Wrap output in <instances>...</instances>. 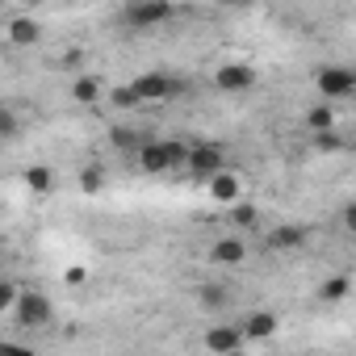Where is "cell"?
Returning a JSON list of instances; mask_svg holds the SVG:
<instances>
[{"instance_id":"obj_17","label":"cell","mask_w":356,"mask_h":356,"mask_svg":"<svg viewBox=\"0 0 356 356\" xmlns=\"http://www.w3.org/2000/svg\"><path fill=\"white\" fill-rule=\"evenodd\" d=\"M306 126L318 134V130H335V109L331 105H314L310 113H306Z\"/></svg>"},{"instance_id":"obj_8","label":"cell","mask_w":356,"mask_h":356,"mask_svg":"<svg viewBox=\"0 0 356 356\" xmlns=\"http://www.w3.org/2000/svg\"><path fill=\"white\" fill-rule=\"evenodd\" d=\"M214 84L222 92H248V88H256V67H248V63H222L214 72Z\"/></svg>"},{"instance_id":"obj_1","label":"cell","mask_w":356,"mask_h":356,"mask_svg":"<svg viewBox=\"0 0 356 356\" xmlns=\"http://www.w3.org/2000/svg\"><path fill=\"white\" fill-rule=\"evenodd\" d=\"M9 314L17 318V327L38 331V327H47V323L55 318V306H51V298H47V293H38V289H17V298H13V310H9Z\"/></svg>"},{"instance_id":"obj_5","label":"cell","mask_w":356,"mask_h":356,"mask_svg":"<svg viewBox=\"0 0 356 356\" xmlns=\"http://www.w3.org/2000/svg\"><path fill=\"white\" fill-rule=\"evenodd\" d=\"M185 168H189V176H214L222 163H227V155H222V147L218 143H197V147H185V159H181Z\"/></svg>"},{"instance_id":"obj_12","label":"cell","mask_w":356,"mask_h":356,"mask_svg":"<svg viewBox=\"0 0 356 356\" xmlns=\"http://www.w3.org/2000/svg\"><path fill=\"white\" fill-rule=\"evenodd\" d=\"M22 189H30L34 197H47V193H55V172H51V168H42V163L26 168V172H22Z\"/></svg>"},{"instance_id":"obj_21","label":"cell","mask_w":356,"mask_h":356,"mask_svg":"<svg viewBox=\"0 0 356 356\" xmlns=\"http://www.w3.org/2000/svg\"><path fill=\"white\" fill-rule=\"evenodd\" d=\"M109 101H113V109H138V97H134V88H130V84L113 88V92H109Z\"/></svg>"},{"instance_id":"obj_26","label":"cell","mask_w":356,"mask_h":356,"mask_svg":"<svg viewBox=\"0 0 356 356\" xmlns=\"http://www.w3.org/2000/svg\"><path fill=\"white\" fill-rule=\"evenodd\" d=\"M84 277H88V273H84V268H67V285H80V281H84Z\"/></svg>"},{"instance_id":"obj_16","label":"cell","mask_w":356,"mask_h":356,"mask_svg":"<svg viewBox=\"0 0 356 356\" xmlns=\"http://www.w3.org/2000/svg\"><path fill=\"white\" fill-rule=\"evenodd\" d=\"M197 302H202L206 310L222 314V310L231 306V293H227V285H202V289H197Z\"/></svg>"},{"instance_id":"obj_13","label":"cell","mask_w":356,"mask_h":356,"mask_svg":"<svg viewBox=\"0 0 356 356\" xmlns=\"http://www.w3.org/2000/svg\"><path fill=\"white\" fill-rule=\"evenodd\" d=\"M9 42L13 47H34L38 38H42V30H38V22H30V17H17V22H9Z\"/></svg>"},{"instance_id":"obj_25","label":"cell","mask_w":356,"mask_h":356,"mask_svg":"<svg viewBox=\"0 0 356 356\" xmlns=\"http://www.w3.org/2000/svg\"><path fill=\"white\" fill-rule=\"evenodd\" d=\"M314 147H318V151H339V138H335L331 130H318V134H314Z\"/></svg>"},{"instance_id":"obj_15","label":"cell","mask_w":356,"mask_h":356,"mask_svg":"<svg viewBox=\"0 0 356 356\" xmlns=\"http://www.w3.org/2000/svg\"><path fill=\"white\" fill-rule=\"evenodd\" d=\"M72 97H76L80 105H97V101L105 97V84H101L97 76H76V84H72Z\"/></svg>"},{"instance_id":"obj_6","label":"cell","mask_w":356,"mask_h":356,"mask_svg":"<svg viewBox=\"0 0 356 356\" xmlns=\"http://www.w3.org/2000/svg\"><path fill=\"white\" fill-rule=\"evenodd\" d=\"M206 185H210V197L218 202V206H231V202H243V176L239 172H231L227 163L214 172V176H206Z\"/></svg>"},{"instance_id":"obj_11","label":"cell","mask_w":356,"mask_h":356,"mask_svg":"<svg viewBox=\"0 0 356 356\" xmlns=\"http://www.w3.org/2000/svg\"><path fill=\"white\" fill-rule=\"evenodd\" d=\"M210 260L222 264V268H235V264L248 260V243H243V239H218V243L210 248Z\"/></svg>"},{"instance_id":"obj_22","label":"cell","mask_w":356,"mask_h":356,"mask_svg":"<svg viewBox=\"0 0 356 356\" xmlns=\"http://www.w3.org/2000/svg\"><path fill=\"white\" fill-rule=\"evenodd\" d=\"M235 210H231V218L239 222V227H260V210L256 206H239V202H231Z\"/></svg>"},{"instance_id":"obj_9","label":"cell","mask_w":356,"mask_h":356,"mask_svg":"<svg viewBox=\"0 0 356 356\" xmlns=\"http://www.w3.org/2000/svg\"><path fill=\"white\" fill-rule=\"evenodd\" d=\"M202 343L210 352H239L243 348V331H239V323H214Z\"/></svg>"},{"instance_id":"obj_10","label":"cell","mask_w":356,"mask_h":356,"mask_svg":"<svg viewBox=\"0 0 356 356\" xmlns=\"http://www.w3.org/2000/svg\"><path fill=\"white\" fill-rule=\"evenodd\" d=\"M277 314H268V310H252L243 323H239V331H243V339H273L277 335Z\"/></svg>"},{"instance_id":"obj_18","label":"cell","mask_w":356,"mask_h":356,"mask_svg":"<svg viewBox=\"0 0 356 356\" xmlns=\"http://www.w3.org/2000/svg\"><path fill=\"white\" fill-rule=\"evenodd\" d=\"M348 289H352V281H348V277H327V281H323V289H318V298H323V302H343V298H348Z\"/></svg>"},{"instance_id":"obj_19","label":"cell","mask_w":356,"mask_h":356,"mask_svg":"<svg viewBox=\"0 0 356 356\" xmlns=\"http://www.w3.org/2000/svg\"><path fill=\"white\" fill-rule=\"evenodd\" d=\"M80 189H84V193H101V189H105V168H101V163H92V168L80 172Z\"/></svg>"},{"instance_id":"obj_24","label":"cell","mask_w":356,"mask_h":356,"mask_svg":"<svg viewBox=\"0 0 356 356\" xmlns=\"http://www.w3.org/2000/svg\"><path fill=\"white\" fill-rule=\"evenodd\" d=\"M13 298H17V285L13 281H0V314L13 310Z\"/></svg>"},{"instance_id":"obj_27","label":"cell","mask_w":356,"mask_h":356,"mask_svg":"<svg viewBox=\"0 0 356 356\" xmlns=\"http://www.w3.org/2000/svg\"><path fill=\"white\" fill-rule=\"evenodd\" d=\"M214 5H243V0H214Z\"/></svg>"},{"instance_id":"obj_28","label":"cell","mask_w":356,"mask_h":356,"mask_svg":"<svg viewBox=\"0 0 356 356\" xmlns=\"http://www.w3.org/2000/svg\"><path fill=\"white\" fill-rule=\"evenodd\" d=\"M30 5H34V0H30Z\"/></svg>"},{"instance_id":"obj_4","label":"cell","mask_w":356,"mask_h":356,"mask_svg":"<svg viewBox=\"0 0 356 356\" xmlns=\"http://www.w3.org/2000/svg\"><path fill=\"white\" fill-rule=\"evenodd\" d=\"M130 88H134L138 105H159V101H172L176 92H181V84H176L172 76H163V72H143L138 80H130Z\"/></svg>"},{"instance_id":"obj_3","label":"cell","mask_w":356,"mask_h":356,"mask_svg":"<svg viewBox=\"0 0 356 356\" xmlns=\"http://www.w3.org/2000/svg\"><path fill=\"white\" fill-rule=\"evenodd\" d=\"M122 22L130 30H155V26L172 22V0H134V5L122 13Z\"/></svg>"},{"instance_id":"obj_14","label":"cell","mask_w":356,"mask_h":356,"mask_svg":"<svg viewBox=\"0 0 356 356\" xmlns=\"http://www.w3.org/2000/svg\"><path fill=\"white\" fill-rule=\"evenodd\" d=\"M306 243V231L302 227H277L273 235H268V248L273 252H298Z\"/></svg>"},{"instance_id":"obj_20","label":"cell","mask_w":356,"mask_h":356,"mask_svg":"<svg viewBox=\"0 0 356 356\" xmlns=\"http://www.w3.org/2000/svg\"><path fill=\"white\" fill-rule=\"evenodd\" d=\"M109 138H113V147H122V151H130V155L143 147V138H138L134 130H126V126H113V130H109Z\"/></svg>"},{"instance_id":"obj_2","label":"cell","mask_w":356,"mask_h":356,"mask_svg":"<svg viewBox=\"0 0 356 356\" xmlns=\"http://www.w3.org/2000/svg\"><path fill=\"white\" fill-rule=\"evenodd\" d=\"M134 155H138V168H143V172L163 176V172H172V168H181V159H185V143L159 138V143H143Z\"/></svg>"},{"instance_id":"obj_23","label":"cell","mask_w":356,"mask_h":356,"mask_svg":"<svg viewBox=\"0 0 356 356\" xmlns=\"http://www.w3.org/2000/svg\"><path fill=\"white\" fill-rule=\"evenodd\" d=\"M22 130V118L13 113V109H5V105H0V138H13Z\"/></svg>"},{"instance_id":"obj_7","label":"cell","mask_w":356,"mask_h":356,"mask_svg":"<svg viewBox=\"0 0 356 356\" xmlns=\"http://www.w3.org/2000/svg\"><path fill=\"white\" fill-rule=\"evenodd\" d=\"M318 92H323L327 101L352 97V92H356V72H352V67H323V72H318Z\"/></svg>"}]
</instances>
